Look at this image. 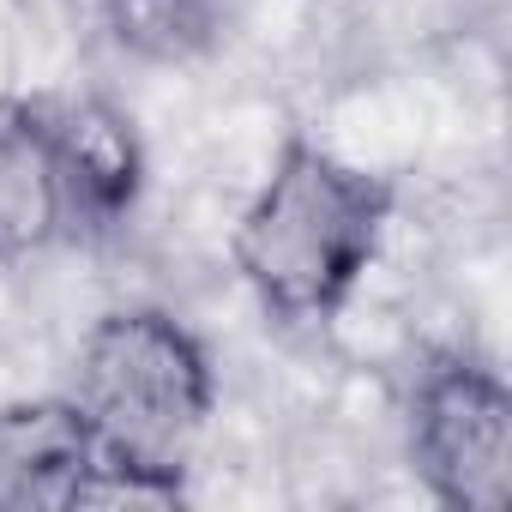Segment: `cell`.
<instances>
[{
  "mask_svg": "<svg viewBox=\"0 0 512 512\" xmlns=\"http://www.w3.org/2000/svg\"><path fill=\"white\" fill-rule=\"evenodd\" d=\"M73 410L85 416L103 458L91 500H175L181 470L211 416V362L199 338L157 308L103 314L79 344Z\"/></svg>",
  "mask_w": 512,
  "mask_h": 512,
  "instance_id": "1",
  "label": "cell"
},
{
  "mask_svg": "<svg viewBox=\"0 0 512 512\" xmlns=\"http://www.w3.org/2000/svg\"><path fill=\"white\" fill-rule=\"evenodd\" d=\"M392 187L308 139L284 145L235 223V272L278 320H326L374 266Z\"/></svg>",
  "mask_w": 512,
  "mask_h": 512,
  "instance_id": "2",
  "label": "cell"
},
{
  "mask_svg": "<svg viewBox=\"0 0 512 512\" xmlns=\"http://www.w3.org/2000/svg\"><path fill=\"white\" fill-rule=\"evenodd\" d=\"M410 458L434 500L458 512H506L512 500V398L470 356H446L410 398Z\"/></svg>",
  "mask_w": 512,
  "mask_h": 512,
  "instance_id": "3",
  "label": "cell"
},
{
  "mask_svg": "<svg viewBox=\"0 0 512 512\" xmlns=\"http://www.w3.org/2000/svg\"><path fill=\"white\" fill-rule=\"evenodd\" d=\"M25 127L37 133V145L49 151L55 175H61V193H67V211H85V217H121L139 193V175H145V157H139V139H133V121L103 103V97H43V103H25L19 109Z\"/></svg>",
  "mask_w": 512,
  "mask_h": 512,
  "instance_id": "4",
  "label": "cell"
},
{
  "mask_svg": "<svg viewBox=\"0 0 512 512\" xmlns=\"http://www.w3.org/2000/svg\"><path fill=\"white\" fill-rule=\"evenodd\" d=\"M97 476L103 458L73 398L0 404V512H67Z\"/></svg>",
  "mask_w": 512,
  "mask_h": 512,
  "instance_id": "5",
  "label": "cell"
},
{
  "mask_svg": "<svg viewBox=\"0 0 512 512\" xmlns=\"http://www.w3.org/2000/svg\"><path fill=\"white\" fill-rule=\"evenodd\" d=\"M67 217L73 211L49 151L25 127V115H0V266H19L49 247Z\"/></svg>",
  "mask_w": 512,
  "mask_h": 512,
  "instance_id": "6",
  "label": "cell"
},
{
  "mask_svg": "<svg viewBox=\"0 0 512 512\" xmlns=\"http://www.w3.org/2000/svg\"><path fill=\"white\" fill-rule=\"evenodd\" d=\"M121 49L145 61H187L211 43V0H103Z\"/></svg>",
  "mask_w": 512,
  "mask_h": 512,
  "instance_id": "7",
  "label": "cell"
}]
</instances>
